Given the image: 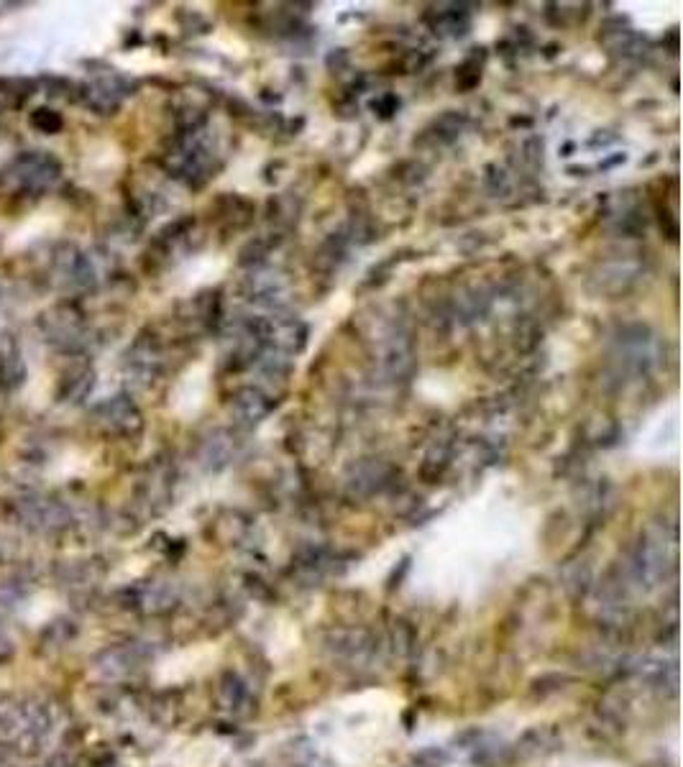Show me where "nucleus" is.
I'll use <instances>...</instances> for the list:
<instances>
[{"label": "nucleus", "instance_id": "obj_1", "mask_svg": "<svg viewBox=\"0 0 683 767\" xmlns=\"http://www.w3.org/2000/svg\"><path fill=\"white\" fill-rule=\"evenodd\" d=\"M236 407L241 410V415H244L246 420H254V422L269 410V404L264 402V397H261L259 392H254V389H246V392L238 394Z\"/></svg>", "mask_w": 683, "mask_h": 767}]
</instances>
